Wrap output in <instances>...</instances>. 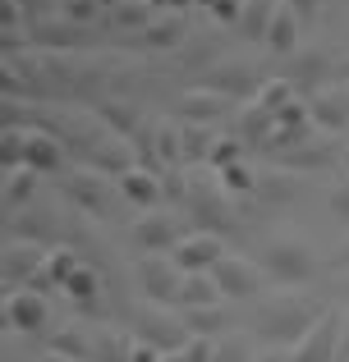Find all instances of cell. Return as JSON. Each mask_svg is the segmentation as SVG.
Wrapping results in <instances>:
<instances>
[{
	"instance_id": "6",
	"label": "cell",
	"mask_w": 349,
	"mask_h": 362,
	"mask_svg": "<svg viewBox=\"0 0 349 362\" xmlns=\"http://www.w3.org/2000/svg\"><path fill=\"white\" fill-rule=\"evenodd\" d=\"M221 257H225L221 239H216L212 230H198V234H184V239H179V247L171 252V262L184 275H207V271H216V262H221Z\"/></svg>"
},
{
	"instance_id": "35",
	"label": "cell",
	"mask_w": 349,
	"mask_h": 362,
	"mask_svg": "<svg viewBox=\"0 0 349 362\" xmlns=\"http://www.w3.org/2000/svg\"><path fill=\"white\" fill-rule=\"evenodd\" d=\"M92 362H129V354H125V344H120L115 330H101V339L92 344Z\"/></svg>"
},
{
	"instance_id": "23",
	"label": "cell",
	"mask_w": 349,
	"mask_h": 362,
	"mask_svg": "<svg viewBox=\"0 0 349 362\" xmlns=\"http://www.w3.org/2000/svg\"><path fill=\"white\" fill-rule=\"evenodd\" d=\"M60 160H64L60 142L46 138V133H33V142H28V160H23V165L42 175V170H60Z\"/></svg>"
},
{
	"instance_id": "5",
	"label": "cell",
	"mask_w": 349,
	"mask_h": 362,
	"mask_svg": "<svg viewBox=\"0 0 349 362\" xmlns=\"http://www.w3.org/2000/svg\"><path fill=\"white\" fill-rule=\"evenodd\" d=\"M202 88H212V92H221V97H230V101H248V97H258V69H253L248 60H221V64H212L207 69V78H202Z\"/></svg>"
},
{
	"instance_id": "40",
	"label": "cell",
	"mask_w": 349,
	"mask_h": 362,
	"mask_svg": "<svg viewBox=\"0 0 349 362\" xmlns=\"http://www.w3.org/2000/svg\"><path fill=\"white\" fill-rule=\"evenodd\" d=\"M331 211L341 216V221H349V179H345V184H336V188H331Z\"/></svg>"
},
{
	"instance_id": "3",
	"label": "cell",
	"mask_w": 349,
	"mask_h": 362,
	"mask_svg": "<svg viewBox=\"0 0 349 362\" xmlns=\"http://www.w3.org/2000/svg\"><path fill=\"white\" fill-rule=\"evenodd\" d=\"M212 280L221 284V298H258L262 284H267V271H262V262H248V257H230V252H225L221 262H216Z\"/></svg>"
},
{
	"instance_id": "13",
	"label": "cell",
	"mask_w": 349,
	"mask_h": 362,
	"mask_svg": "<svg viewBox=\"0 0 349 362\" xmlns=\"http://www.w3.org/2000/svg\"><path fill=\"white\" fill-rule=\"evenodd\" d=\"M188 202H193V216L207 225V230H230L234 225V211H230V202H225L221 193H212V188H188Z\"/></svg>"
},
{
	"instance_id": "52",
	"label": "cell",
	"mask_w": 349,
	"mask_h": 362,
	"mask_svg": "<svg viewBox=\"0 0 349 362\" xmlns=\"http://www.w3.org/2000/svg\"><path fill=\"white\" fill-rule=\"evenodd\" d=\"M345 293H349V280H345Z\"/></svg>"
},
{
	"instance_id": "27",
	"label": "cell",
	"mask_w": 349,
	"mask_h": 362,
	"mask_svg": "<svg viewBox=\"0 0 349 362\" xmlns=\"http://www.w3.org/2000/svg\"><path fill=\"white\" fill-rule=\"evenodd\" d=\"M37 193V170H14V175L5 179V211H18V206H28V197Z\"/></svg>"
},
{
	"instance_id": "9",
	"label": "cell",
	"mask_w": 349,
	"mask_h": 362,
	"mask_svg": "<svg viewBox=\"0 0 349 362\" xmlns=\"http://www.w3.org/2000/svg\"><path fill=\"white\" fill-rule=\"evenodd\" d=\"M46 262H51V252H46L42 243H23L14 239L5 247V284H14V289H23V284H37L46 271Z\"/></svg>"
},
{
	"instance_id": "14",
	"label": "cell",
	"mask_w": 349,
	"mask_h": 362,
	"mask_svg": "<svg viewBox=\"0 0 349 362\" xmlns=\"http://www.w3.org/2000/svg\"><path fill=\"white\" fill-rule=\"evenodd\" d=\"M120 197H125L129 206H138V211H152L156 206V197H161V184H156V175L152 170H125L120 175Z\"/></svg>"
},
{
	"instance_id": "45",
	"label": "cell",
	"mask_w": 349,
	"mask_h": 362,
	"mask_svg": "<svg viewBox=\"0 0 349 362\" xmlns=\"http://www.w3.org/2000/svg\"><path fill=\"white\" fill-rule=\"evenodd\" d=\"M92 9H97V0H74V5H69V14H74V18H88Z\"/></svg>"
},
{
	"instance_id": "37",
	"label": "cell",
	"mask_w": 349,
	"mask_h": 362,
	"mask_svg": "<svg viewBox=\"0 0 349 362\" xmlns=\"http://www.w3.org/2000/svg\"><path fill=\"white\" fill-rule=\"evenodd\" d=\"M216 362H258V358L244 339H225V344H216Z\"/></svg>"
},
{
	"instance_id": "41",
	"label": "cell",
	"mask_w": 349,
	"mask_h": 362,
	"mask_svg": "<svg viewBox=\"0 0 349 362\" xmlns=\"http://www.w3.org/2000/svg\"><path fill=\"white\" fill-rule=\"evenodd\" d=\"M166 354H156V349L152 344H138V339H134V349H129V362H161Z\"/></svg>"
},
{
	"instance_id": "26",
	"label": "cell",
	"mask_w": 349,
	"mask_h": 362,
	"mask_svg": "<svg viewBox=\"0 0 349 362\" xmlns=\"http://www.w3.org/2000/svg\"><path fill=\"white\" fill-rule=\"evenodd\" d=\"M225 308L216 303V308H193V312H184V326H188V335H202V339H216V330L225 326Z\"/></svg>"
},
{
	"instance_id": "8",
	"label": "cell",
	"mask_w": 349,
	"mask_h": 362,
	"mask_svg": "<svg viewBox=\"0 0 349 362\" xmlns=\"http://www.w3.org/2000/svg\"><path fill=\"white\" fill-rule=\"evenodd\" d=\"M341 330H345L341 312L326 308V317L308 330V339L290 354V362H336V358H341Z\"/></svg>"
},
{
	"instance_id": "11",
	"label": "cell",
	"mask_w": 349,
	"mask_h": 362,
	"mask_svg": "<svg viewBox=\"0 0 349 362\" xmlns=\"http://www.w3.org/2000/svg\"><path fill=\"white\" fill-rule=\"evenodd\" d=\"M5 326L9 330H42L46 326V298L37 289H14L5 298Z\"/></svg>"
},
{
	"instance_id": "48",
	"label": "cell",
	"mask_w": 349,
	"mask_h": 362,
	"mask_svg": "<svg viewBox=\"0 0 349 362\" xmlns=\"http://www.w3.org/2000/svg\"><path fill=\"white\" fill-rule=\"evenodd\" d=\"M161 362H184V354H166V358H161Z\"/></svg>"
},
{
	"instance_id": "29",
	"label": "cell",
	"mask_w": 349,
	"mask_h": 362,
	"mask_svg": "<svg viewBox=\"0 0 349 362\" xmlns=\"http://www.w3.org/2000/svg\"><path fill=\"white\" fill-rule=\"evenodd\" d=\"M179 142H184V156L188 160H207L216 147V138L202 129V124H188V129H179Z\"/></svg>"
},
{
	"instance_id": "32",
	"label": "cell",
	"mask_w": 349,
	"mask_h": 362,
	"mask_svg": "<svg viewBox=\"0 0 349 362\" xmlns=\"http://www.w3.org/2000/svg\"><path fill=\"white\" fill-rule=\"evenodd\" d=\"M322 69H326V60H322V55H304L299 74H285V78L294 83L299 92H313V88H317V78H322Z\"/></svg>"
},
{
	"instance_id": "24",
	"label": "cell",
	"mask_w": 349,
	"mask_h": 362,
	"mask_svg": "<svg viewBox=\"0 0 349 362\" xmlns=\"http://www.w3.org/2000/svg\"><path fill=\"white\" fill-rule=\"evenodd\" d=\"M64 293H69V298L79 303V308H92V303L101 298V275L92 271L88 262H83V266H79V275H74V280L64 284Z\"/></svg>"
},
{
	"instance_id": "21",
	"label": "cell",
	"mask_w": 349,
	"mask_h": 362,
	"mask_svg": "<svg viewBox=\"0 0 349 362\" xmlns=\"http://www.w3.org/2000/svg\"><path fill=\"white\" fill-rule=\"evenodd\" d=\"M271 133H276V115H271V110L248 106V110L239 115V142H262V147H267Z\"/></svg>"
},
{
	"instance_id": "31",
	"label": "cell",
	"mask_w": 349,
	"mask_h": 362,
	"mask_svg": "<svg viewBox=\"0 0 349 362\" xmlns=\"http://www.w3.org/2000/svg\"><path fill=\"white\" fill-rule=\"evenodd\" d=\"M179 18H152V28L143 33V42L147 46H179Z\"/></svg>"
},
{
	"instance_id": "18",
	"label": "cell",
	"mask_w": 349,
	"mask_h": 362,
	"mask_svg": "<svg viewBox=\"0 0 349 362\" xmlns=\"http://www.w3.org/2000/svg\"><path fill=\"white\" fill-rule=\"evenodd\" d=\"M179 303H184V312H193V308H216V303H221V284L212 280V271H207V275H184Z\"/></svg>"
},
{
	"instance_id": "50",
	"label": "cell",
	"mask_w": 349,
	"mask_h": 362,
	"mask_svg": "<svg viewBox=\"0 0 349 362\" xmlns=\"http://www.w3.org/2000/svg\"><path fill=\"white\" fill-rule=\"evenodd\" d=\"M341 160H345V170H349V147H345V151H341Z\"/></svg>"
},
{
	"instance_id": "39",
	"label": "cell",
	"mask_w": 349,
	"mask_h": 362,
	"mask_svg": "<svg viewBox=\"0 0 349 362\" xmlns=\"http://www.w3.org/2000/svg\"><path fill=\"white\" fill-rule=\"evenodd\" d=\"M212 14L221 18V23H234V28H239V14H244V5H239V0H216V5H212Z\"/></svg>"
},
{
	"instance_id": "1",
	"label": "cell",
	"mask_w": 349,
	"mask_h": 362,
	"mask_svg": "<svg viewBox=\"0 0 349 362\" xmlns=\"http://www.w3.org/2000/svg\"><path fill=\"white\" fill-rule=\"evenodd\" d=\"M322 317H326V308L313 303V298H271L267 308L258 312V339L271 344V349H290V354H294Z\"/></svg>"
},
{
	"instance_id": "12",
	"label": "cell",
	"mask_w": 349,
	"mask_h": 362,
	"mask_svg": "<svg viewBox=\"0 0 349 362\" xmlns=\"http://www.w3.org/2000/svg\"><path fill=\"white\" fill-rule=\"evenodd\" d=\"M299 42H304V18L280 0L276 5V18H271V33H267V51L271 55H294Z\"/></svg>"
},
{
	"instance_id": "15",
	"label": "cell",
	"mask_w": 349,
	"mask_h": 362,
	"mask_svg": "<svg viewBox=\"0 0 349 362\" xmlns=\"http://www.w3.org/2000/svg\"><path fill=\"white\" fill-rule=\"evenodd\" d=\"M308 110H313V124L326 133H341L349 124V97L345 92H313L308 97Z\"/></svg>"
},
{
	"instance_id": "42",
	"label": "cell",
	"mask_w": 349,
	"mask_h": 362,
	"mask_svg": "<svg viewBox=\"0 0 349 362\" xmlns=\"http://www.w3.org/2000/svg\"><path fill=\"white\" fill-rule=\"evenodd\" d=\"M0 18H5V33H18V0H5V5H0Z\"/></svg>"
},
{
	"instance_id": "4",
	"label": "cell",
	"mask_w": 349,
	"mask_h": 362,
	"mask_svg": "<svg viewBox=\"0 0 349 362\" xmlns=\"http://www.w3.org/2000/svg\"><path fill=\"white\" fill-rule=\"evenodd\" d=\"M134 339H138V344H152L156 354H184L193 335H188L184 321L147 308V312H138V321H134Z\"/></svg>"
},
{
	"instance_id": "49",
	"label": "cell",
	"mask_w": 349,
	"mask_h": 362,
	"mask_svg": "<svg viewBox=\"0 0 349 362\" xmlns=\"http://www.w3.org/2000/svg\"><path fill=\"white\" fill-rule=\"evenodd\" d=\"M341 74H345V78H349V55H345V60H341Z\"/></svg>"
},
{
	"instance_id": "34",
	"label": "cell",
	"mask_w": 349,
	"mask_h": 362,
	"mask_svg": "<svg viewBox=\"0 0 349 362\" xmlns=\"http://www.w3.org/2000/svg\"><path fill=\"white\" fill-rule=\"evenodd\" d=\"M207 160H212L216 170L239 165V160H244V142L239 138H216V147H212V156H207Z\"/></svg>"
},
{
	"instance_id": "33",
	"label": "cell",
	"mask_w": 349,
	"mask_h": 362,
	"mask_svg": "<svg viewBox=\"0 0 349 362\" xmlns=\"http://www.w3.org/2000/svg\"><path fill=\"white\" fill-rule=\"evenodd\" d=\"M221 184H225V193H258V175H253L248 165H230V170H221Z\"/></svg>"
},
{
	"instance_id": "10",
	"label": "cell",
	"mask_w": 349,
	"mask_h": 362,
	"mask_svg": "<svg viewBox=\"0 0 349 362\" xmlns=\"http://www.w3.org/2000/svg\"><path fill=\"white\" fill-rule=\"evenodd\" d=\"M179 225L171 221V216H143V221L134 225V247L138 252H147V257H156V252H175L179 247Z\"/></svg>"
},
{
	"instance_id": "16",
	"label": "cell",
	"mask_w": 349,
	"mask_h": 362,
	"mask_svg": "<svg viewBox=\"0 0 349 362\" xmlns=\"http://www.w3.org/2000/svg\"><path fill=\"white\" fill-rule=\"evenodd\" d=\"M179 110H184L193 124H212V119H221L225 110H230V97H221V92H212V88H193V92L179 97Z\"/></svg>"
},
{
	"instance_id": "2",
	"label": "cell",
	"mask_w": 349,
	"mask_h": 362,
	"mask_svg": "<svg viewBox=\"0 0 349 362\" xmlns=\"http://www.w3.org/2000/svg\"><path fill=\"white\" fill-rule=\"evenodd\" d=\"M262 271H267V280H276V284H304L308 275L317 271L313 247L304 239H271L262 247Z\"/></svg>"
},
{
	"instance_id": "22",
	"label": "cell",
	"mask_w": 349,
	"mask_h": 362,
	"mask_svg": "<svg viewBox=\"0 0 349 362\" xmlns=\"http://www.w3.org/2000/svg\"><path fill=\"white\" fill-rule=\"evenodd\" d=\"M69 193H74V202L79 206H88L92 216H106V188H101V175H79V179H69Z\"/></svg>"
},
{
	"instance_id": "44",
	"label": "cell",
	"mask_w": 349,
	"mask_h": 362,
	"mask_svg": "<svg viewBox=\"0 0 349 362\" xmlns=\"http://www.w3.org/2000/svg\"><path fill=\"white\" fill-rule=\"evenodd\" d=\"M331 266H336V271H349V239L331 252Z\"/></svg>"
},
{
	"instance_id": "20",
	"label": "cell",
	"mask_w": 349,
	"mask_h": 362,
	"mask_svg": "<svg viewBox=\"0 0 349 362\" xmlns=\"http://www.w3.org/2000/svg\"><path fill=\"white\" fill-rule=\"evenodd\" d=\"M46 349H51L55 358H69V362H92V344L83 339V330H79V326L55 330V335L46 339Z\"/></svg>"
},
{
	"instance_id": "38",
	"label": "cell",
	"mask_w": 349,
	"mask_h": 362,
	"mask_svg": "<svg viewBox=\"0 0 349 362\" xmlns=\"http://www.w3.org/2000/svg\"><path fill=\"white\" fill-rule=\"evenodd\" d=\"M184 362H216V339L193 335V339H188V349H184Z\"/></svg>"
},
{
	"instance_id": "51",
	"label": "cell",
	"mask_w": 349,
	"mask_h": 362,
	"mask_svg": "<svg viewBox=\"0 0 349 362\" xmlns=\"http://www.w3.org/2000/svg\"><path fill=\"white\" fill-rule=\"evenodd\" d=\"M198 5H202V9H212V5H216V0H198Z\"/></svg>"
},
{
	"instance_id": "36",
	"label": "cell",
	"mask_w": 349,
	"mask_h": 362,
	"mask_svg": "<svg viewBox=\"0 0 349 362\" xmlns=\"http://www.w3.org/2000/svg\"><path fill=\"white\" fill-rule=\"evenodd\" d=\"M326 160H331V151H322V147H304V151H290L285 165H290V170H322Z\"/></svg>"
},
{
	"instance_id": "28",
	"label": "cell",
	"mask_w": 349,
	"mask_h": 362,
	"mask_svg": "<svg viewBox=\"0 0 349 362\" xmlns=\"http://www.w3.org/2000/svg\"><path fill=\"white\" fill-rule=\"evenodd\" d=\"M294 193H299V179L285 175V170H271V175L258 179V197H267V202H290Z\"/></svg>"
},
{
	"instance_id": "25",
	"label": "cell",
	"mask_w": 349,
	"mask_h": 362,
	"mask_svg": "<svg viewBox=\"0 0 349 362\" xmlns=\"http://www.w3.org/2000/svg\"><path fill=\"white\" fill-rule=\"evenodd\" d=\"M28 142H33V129H5V138H0V165H14V170H23V160H28Z\"/></svg>"
},
{
	"instance_id": "47",
	"label": "cell",
	"mask_w": 349,
	"mask_h": 362,
	"mask_svg": "<svg viewBox=\"0 0 349 362\" xmlns=\"http://www.w3.org/2000/svg\"><path fill=\"white\" fill-rule=\"evenodd\" d=\"M258 362H290V354H285V349H271V354L258 358Z\"/></svg>"
},
{
	"instance_id": "46",
	"label": "cell",
	"mask_w": 349,
	"mask_h": 362,
	"mask_svg": "<svg viewBox=\"0 0 349 362\" xmlns=\"http://www.w3.org/2000/svg\"><path fill=\"white\" fill-rule=\"evenodd\" d=\"M336 362H349V317H345V330H341V358Z\"/></svg>"
},
{
	"instance_id": "19",
	"label": "cell",
	"mask_w": 349,
	"mask_h": 362,
	"mask_svg": "<svg viewBox=\"0 0 349 362\" xmlns=\"http://www.w3.org/2000/svg\"><path fill=\"white\" fill-rule=\"evenodd\" d=\"M79 266H83V257H79V252H69V247H55L37 284H46V289H64V284L79 275Z\"/></svg>"
},
{
	"instance_id": "43",
	"label": "cell",
	"mask_w": 349,
	"mask_h": 362,
	"mask_svg": "<svg viewBox=\"0 0 349 362\" xmlns=\"http://www.w3.org/2000/svg\"><path fill=\"white\" fill-rule=\"evenodd\" d=\"M285 5H290V9H294V14H299V18L308 23V18L317 14V5H322V0H285Z\"/></svg>"
},
{
	"instance_id": "30",
	"label": "cell",
	"mask_w": 349,
	"mask_h": 362,
	"mask_svg": "<svg viewBox=\"0 0 349 362\" xmlns=\"http://www.w3.org/2000/svg\"><path fill=\"white\" fill-rule=\"evenodd\" d=\"M115 18H120V28H152V5L147 0H120V9H115Z\"/></svg>"
},
{
	"instance_id": "7",
	"label": "cell",
	"mask_w": 349,
	"mask_h": 362,
	"mask_svg": "<svg viewBox=\"0 0 349 362\" xmlns=\"http://www.w3.org/2000/svg\"><path fill=\"white\" fill-rule=\"evenodd\" d=\"M138 284L152 303H179V289H184V271L171 262V257H143L138 262Z\"/></svg>"
},
{
	"instance_id": "17",
	"label": "cell",
	"mask_w": 349,
	"mask_h": 362,
	"mask_svg": "<svg viewBox=\"0 0 349 362\" xmlns=\"http://www.w3.org/2000/svg\"><path fill=\"white\" fill-rule=\"evenodd\" d=\"M276 5H280V0H244L239 33L248 37V42H267V33H271V18H276Z\"/></svg>"
}]
</instances>
